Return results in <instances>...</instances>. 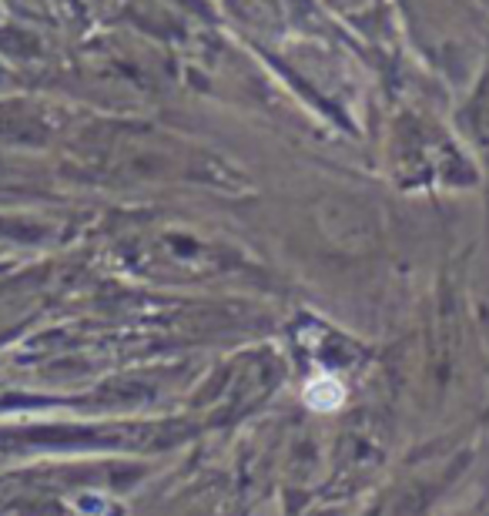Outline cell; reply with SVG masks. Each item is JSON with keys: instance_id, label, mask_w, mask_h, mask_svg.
<instances>
[{"instance_id": "6da1fadb", "label": "cell", "mask_w": 489, "mask_h": 516, "mask_svg": "<svg viewBox=\"0 0 489 516\" xmlns=\"http://www.w3.org/2000/svg\"><path fill=\"white\" fill-rule=\"evenodd\" d=\"M302 399L315 413H335V409L345 403V386L335 376H315L309 386H305Z\"/></svg>"}]
</instances>
